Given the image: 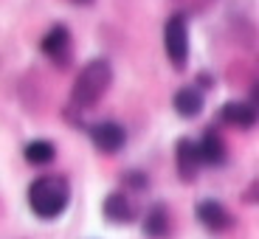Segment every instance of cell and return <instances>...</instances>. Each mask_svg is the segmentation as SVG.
Listing matches in <instances>:
<instances>
[{
  "label": "cell",
  "mask_w": 259,
  "mask_h": 239,
  "mask_svg": "<svg viewBox=\"0 0 259 239\" xmlns=\"http://www.w3.org/2000/svg\"><path fill=\"white\" fill-rule=\"evenodd\" d=\"M68 3H71V6H91L93 0H68Z\"/></svg>",
  "instance_id": "cell-15"
},
{
  "label": "cell",
  "mask_w": 259,
  "mask_h": 239,
  "mask_svg": "<svg viewBox=\"0 0 259 239\" xmlns=\"http://www.w3.org/2000/svg\"><path fill=\"white\" fill-rule=\"evenodd\" d=\"M39 51H42V57H46L54 68H59V71L71 68V62H73V37H71V31H68V26L57 23V26L48 28V31L42 34V39H39Z\"/></svg>",
  "instance_id": "cell-4"
},
{
  "label": "cell",
  "mask_w": 259,
  "mask_h": 239,
  "mask_svg": "<svg viewBox=\"0 0 259 239\" xmlns=\"http://www.w3.org/2000/svg\"><path fill=\"white\" fill-rule=\"evenodd\" d=\"M144 233L152 239H161L169 233V211L163 206H152L144 217Z\"/></svg>",
  "instance_id": "cell-13"
},
{
  "label": "cell",
  "mask_w": 259,
  "mask_h": 239,
  "mask_svg": "<svg viewBox=\"0 0 259 239\" xmlns=\"http://www.w3.org/2000/svg\"><path fill=\"white\" fill-rule=\"evenodd\" d=\"M197 220H200L208 231H228L234 217L226 211V206H220L217 200H203L200 206H197Z\"/></svg>",
  "instance_id": "cell-10"
},
{
  "label": "cell",
  "mask_w": 259,
  "mask_h": 239,
  "mask_svg": "<svg viewBox=\"0 0 259 239\" xmlns=\"http://www.w3.org/2000/svg\"><path fill=\"white\" fill-rule=\"evenodd\" d=\"M110 84H113V65L104 57L91 59V62L76 73V79H73L68 107H73V110H79V113L91 110V107H96L104 99V93L110 90Z\"/></svg>",
  "instance_id": "cell-1"
},
{
  "label": "cell",
  "mask_w": 259,
  "mask_h": 239,
  "mask_svg": "<svg viewBox=\"0 0 259 239\" xmlns=\"http://www.w3.org/2000/svg\"><path fill=\"white\" fill-rule=\"evenodd\" d=\"M71 203V183L62 175H42L28 186V206L39 220H57Z\"/></svg>",
  "instance_id": "cell-2"
},
{
  "label": "cell",
  "mask_w": 259,
  "mask_h": 239,
  "mask_svg": "<svg viewBox=\"0 0 259 239\" xmlns=\"http://www.w3.org/2000/svg\"><path fill=\"white\" fill-rule=\"evenodd\" d=\"M197 144V155H200V163H206V166H223L228 158V147L226 141H223V135L217 132V129H206L203 132L200 141Z\"/></svg>",
  "instance_id": "cell-7"
},
{
  "label": "cell",
  "mask_w": 259,
  "mask_h": 239,
  "mask_svg": "<svg viewBox=\"0 0 259 239\" xmlns=\"http://www.w3.org/2000/svg\"><path fill=\"white\" fill-rule=\"evenodd\" d=\"M23 158H26L31 166H48V163L57 158V147L46 138H34L23 147Z\"/></svg>",
  "instance_id": "cell-12"
},
{
  "label": "cell",
  "mask_w": 259,
  "mask_h": 239,
  "mask_svg": "<svg viewBox=\"0 0 259 239\" xmlns=\"http://www.w3.org/2000/svg\"><path fill=\"white\" fill-rule=\"evenodd\" d=\"M220 118L228 124V127H237V129H251L256 124L259 113H256V104L253 102H226L220 110Z\"/></svg>",
  "instance_id": "cell-8"
},
{
  "label": "cell",
  "mask_w": 259,
  "mask_h": 239,
  "mask_svg": "<svg viewBox=\"0 0 259 239\" xmlns=\"http://www.w3.org/2000/svg\"><path fill=\"white\" fill-rule=\"evenodd\" d=\"M104 217L110 222H118V225H121V222H130L136 217V208H133L127 194L113 192V194H107V200H104Z\"/></svg>",
  "instance_id": "cell-11"
},
{
  "label": "cell",
  "mask_w": 259,
  "mask_h": 239,
  "mask_svg": "<svg viewBox=\"0 0 259 239\" xmlns=\"http://www.w3.org/2000/svg\"><path fill=\"white\" fill-rule=\"evenodd\" d=\"M175 163H178V175L183 183H192L200 172V155H197V144L192 138H181L175 147Z\"/></svg>",
  "instance_id": "cell-6"
},
{
  "label": "cell",
  "mask_w": 259,
  "mask_h": 239,
  "mask_svg": "<svg viewBox=\"0 0 259 239\" xmlns=\"http://www.w3.org/2000/svg\"><path fill=\"white\" fill-rule=\"evenodd\" d=\"M88 135H91L93 147L104 155H116L121 152L124 144H127V129L118 121H96L88 127Z\"/></svg>",
  "instance_id": "cell-5"
},
{
  "label": "cell",
  "mask_w": 259,
  "mask_h": 239,
  "mask_svg": "<svg viewBox=\"0 0 259 239\" xmlns=\"http://www.w3.org/2000/svg\"><path fill=\"white\" fill-rule=\"evenodd\" d=\"M163 51L175 71H183L189 62V20L183 12L169 14L163 23Z\"/></svg>",
  "instance_id": "cell-3"
},
{
  "label": "cell",
  "mask_w": 259,
  "mask_h": 239,
  "mask_svg": "<svg viewBox=\"0 0 259 239\" xmlns=\"http://www.w3.org/2000/svg\"><path fill=\"white\" fill-rule=\"evenodd\" d=\"M203 104H206V96H203V90H197L194 84L181 87V90L175 93V99H172V107H175V113L181 118H197L203 113Z\"/></svg>",
  "instance_id": "cell-9"
},
{
  "label": "cell",
  "mask_w": 259,
  "mask_h": 239,
  "mask_svg": "<svg viewBox=\"0 0 259 239\" xmlns=\"http://www.w3.org/2000/svg\"><path fill=\"white\" fill-rule=\"evenodd\" d=\"M124 180H127L133 188H144V186H149L147 175H138V172H127V175H124Z\"/></svg>",
  "instance_id": "cell-14"
}]
</instances>
